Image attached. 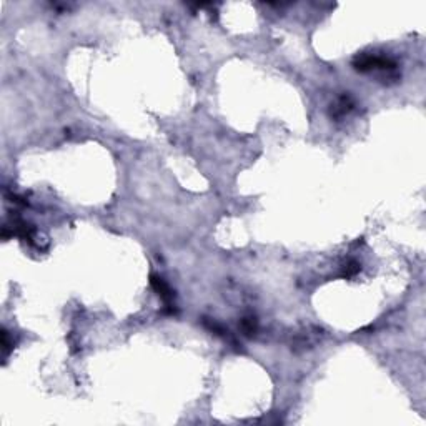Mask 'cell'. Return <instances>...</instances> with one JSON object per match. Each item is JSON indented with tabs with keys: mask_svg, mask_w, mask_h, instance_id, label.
<instances>
[{
	"mask_svg": "<svg viewBox=\"0 0 426 426\" xmlns=\"http://www.w3.org/2000/svg\"><path fill=\"white\" fill-rule=\"evenodd\" d=\"M242 330L245 331L246 335H253L255 330H257V325H255V318H245L242 322Z\"/></svg>",
	"mask_w": 426,
	"mask_h": 426,
	"instance_id": "obj_4",
	"label": "cell"
},
{
	"mask_svg": "<svg viewBox=\"0 0 426 426\" xmlns=\"http://www.w3.org/2000/svg\"><path fill=\"white\" fill-rule=\"evenodd\" d=\"M353 67L358 72H373V70H381V72H393L396 68V63L393 60L386 59V57L373 55V54H363L358 55L353 62Z\"/></svg>",
	"mask_w": 426,
	"mask_h": 426,
	"instance_id": "obj_1",
	"label": "cell"
},
{
	"mask_svg": "<svg viewBox=\"0 0 426 426\" xmlns=\"http://www.w3.org/2000/svg\"><path fill=\"white\" fill-rule=\"evenodd\" d=\"M351 107H353V102H351L350 97H342V99L338 100V103L333 107V110H331V115L336 117V119H338V117H343L345 113H348L351 110Z\"/></svg>",
	"mask_w": 426,
	"mask_h": 426,
	"instance_id": "obj_3",
	"label": "cell"
},
{
	"mask_svg": "<svg viewBox=\"0 0 426 426\" xmlns=\"http://www.w3.org/2000/svg\"><path fill=\"white\" fill-rule=\"evenodd\" d=\"M360 271V263L358 262H350L345 268V277H353Z\"/></svg>",
	"mask_w": 426,
	"mask_h": 426,
	"instance_id": "obj_5",
	"label": "cell"
},
{
	"mask_svg": "<svg viewBox=\"0 0 426 426\" xmlns=\"http://www.w3.org/2000/svg\"><path fill=\"white\" fill-rule=\"evenodd\" d=\"M150 283H152L153 290L158 293V297L170 305V302H172V298H173V291L170 290V286L163 282V278L157 277V275H152V277H150Z\"/></svg>",
	"mask_w": 426,
	"mask_h": 426,
	"instance_id": "obj_2",
	"label": "cell"
}]
</instances>
